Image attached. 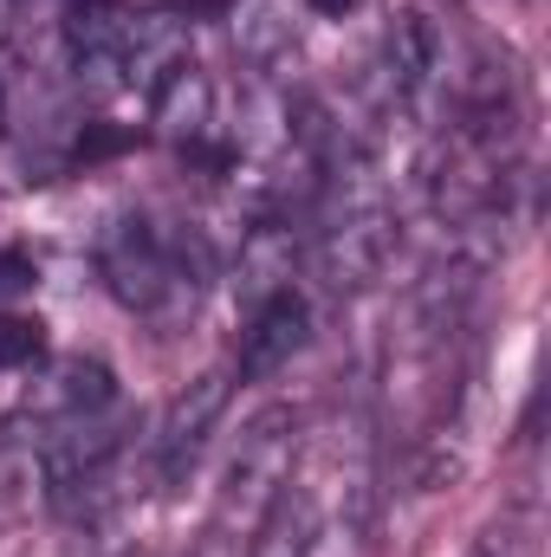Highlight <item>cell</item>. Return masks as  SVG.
Segmentation results:
<instances>
[{
  "mask_svg": "<svg viewBox=\"0 0 551 557\" xmlns=\"http://www.w3.org/2000/svg\"><path fill=\"white\" fill-rule=\"evenodd\" d=\"M98 273H105V285H111L118 305L156 318L169 298H182V292L201 285L208 247H201V234H175V240H169V234H156V221L124 214V221H111V234L98 240Z\"/></svg>",
  "mask_w": 551,
  "mask_h": 557,
  "instance_id": "cell-1",
  "label": "cell"
},
{
  "mask_svg": "<svg viewBox=\"0 0 551 557\" xmlns=\"http://www.w3.org/2000/svg\"><path fill=\"white\" fill-rule=\"evenodd\" d=\"M298 409L292 403H267L260 416H247L241 428V447L228 460V480H221V519H260L267 499L292 480V460H298Z\"/></svg>",
  "mask_w": 551,
  "mask_h": 557,
  "instance_id": "cell-2",
  "label": "cell"
},
{
  "mask_svg": "<svg viewBox=\"0 0 551 557\" xmlns=\"http://www.w3.org/2000/svg\"><path fill=\"white\" fill-rule=\"evenodd\" d=\"M221 409H228V370H201L195 383L175 389V403L156 421V480L162 486H182L195 473V460H201Z\"/></svg>",
  "mask_w": 551,
  "mask_h": 557,
  "instance_id": "cell-3",
  "label": "cell"
},
{
  "mask_svg": "<svg viewBox=\"0 0 551 557\" xmlns=\"http://www.w3.org/2000/svg\"><path fill=\"white\" fill-rule=\"evenodd\" d=\"M383 72H390V91L396 104H428L434 91H448V33L428 7H403L390 13V33H383Z\"/></svg>",
  "mask_w": 551,
  "mask_h": 557,
  "instance_id": "cell-4",
  "label": "cell"
},
{
  "mask_svg": "<svg viewBox=\"0 0 551 557\" xmlns=\"http://www.w3.org/2000/svg\"><path fill=\"white\" fill-rule=\"evenodd\" d=\"M124 20H131V7H118V0H72V13H65V59H72V72H78V85H91V91H124Z\"/></svg>",
  "mask_w": 551,
  "mask_h": 557,
  "instance_id": "cell-5",
  "label": "cell"
},
{
  "mask_svg": "<svg viewBox=\"0 0 551 557\" xmlns=\"http://www.w3.org/2000/svg\"><path fill=\"white\" fill-rule=\"evenodd\" d=\"M298 260H305V240H298L292 221H279V214L273 221H254L241 234V260H234V298H241V311H260L267 298L292 292Z\"/></svg>",
  "mask_w": 551,
  "mask_h": 557,
  "instance_id": "cell-6",
  "label": "cell"
},
{
  "mask_svg": "<svg viewBox=\"0 0 551 557\" xmlns=\"http://www.w3.org/2000/svg\"><path fill=\"white\" fill-rule=\"evenodd\" d=\"M305 337H311V305L298 292H279L260 311H247V331H241V357L234 363H241L247 383H267L279 370H292V357L305 350Z\"/></svg>",
  "mask_w": 551,
  "mask_h": 557,
  "instance_id": "cell-7",
  "label": "cell"
},
{
  "mask_svg": "<svg viewBox=\"0 0 551 557\" xmlns=\"http://www.w3.org/2000/svg\"><path fill=\"white\" fill-rule=\"evenodd\" d=\"M118 403V376L105 357H59L46 363V376L26 389V416L33 421H78V416H105Z\"/></svg>",
  "mask_w": 551,
  "mask_h": 557,
  "instance_id": "cell-8",
  "label": "cell"
},
{
  "mask_svg": "<svg viewBox=\"0 0 551 557\" xmlns=\"http://www.w3.org/2000/svg\"><path fill=\"white\" fill-rule=\"evenodd\" d=\"M188 59V20L169 7H131L124 20V91H156Z\"/></svg>",
  "mask_w": 551,
  "mask_h": 557,
  "instance_id": "cell-9",
  "label": "cell"
},
{
  "mask_svg": "<svg viewBox=\"0 0 551 557\" xmlns=\"http://www.w3.org/2000/svg\"><path fill=\"white\" fill-rule=\"evenodd\" d=\"M149 124H156L162 143L195 149V143L208 137V124H215V78H208L195 59H182V65L149 91Z\"/></svg>",
  "mask_w": 551,
  "mask_h": 557,
  "instance_id": "cell-10",
  "label": "cell"
},
{
  "mask_svg": "<svg viewBox=\"0 0 551 557\" xmlns=\"http://www.w3.org/2000/svg\"><path fill=\"white\" fill-rule=\"evenodd\" d=\"M318 532H325V512H318V493L305 480H285L267 512L254 519V545L247 557H311L318 552Z\"/></svg>",
  "mask_w": 551,
  "mask_h": 557,
  "instance_id": "cell-11",
  "label": "cell"
},
{
  "mask_svg": "<svg viewBox=\"0 0 551 557\" xmlns=\"http://www.w3.org/2000/svg\"><path fill=\"white\" fill-rule=\"evenodd\" d=\"M234 46H241V59L260 65V72L285 65V59L298 52V20H292V7H285V0H241V13H234Z\"/></svg>",
  "mask_w": 551,
  "mask_h": 557,
  "instance_id": "cell-12",
  "label": "cell"
},
{
  "mask_svg": "<svg viewBox=\"0 0 551 557\" xmlns=\"http://www.w3.org/2000/svg\"><path fill=\"white\" fill-rule=\"evenodd\" d=\"M46 357V324L26 311H0V370H33Z\"/></svg>",
  "mask_w": 551,
  "mask_h": 557,
  "instance_id": "cell-13",
  "label": "cell"
},
{
  "mask_svg": "<svg viewBox=\"0 0 551 557\" xmlns=\"http://www.w3.org/2000/svg\"><path fill=\"white\" fill-rule=\"evenodd\" d=\"M39 285V260L26 247H0V298H20Z\"/></svg>",
  "mask_w": 551,
  "mask_h": 557,
  "instance_id": "cell-14",
  "label": "cell"
},
{
  "mask_svg": "<svg viewBox=\"0 0 551 557\" xmlns=\"http://www.w3.org/2000/svg\"><path fill=\"white\" fill-rule=\"evenodd\" d=\"M111 149H124V131H105V124H98V131L78 137V156H111Z\"/></svg>",
  "mask_w": 551,
  "mask_h": 557,
  "instance_id": "cell-15",
  "label": "cell"
},
{
  "mask_svg": "<svg viewBox=\"0 0 551 557\" xmlns=\"http://www.w3.org/2000/svg\"><path fill=\"white\" fill-rule=\"evenodd\" d=\"M305 7H311L318 20H351V13H357L364 0H305Z\"/></svg>",
  "mask_w": 551,
  "mask_h": 557,
  "instance_id": "cell-16",
  "label": "cell"
},
{
  "mask_svg": "<svg viewBox=\"0 0 551 557\" xmlns=\"http://www.w3.org/2000/svg\"><path fill=\"white\" fill-rule=\"evenodd\" d=\"M0 124H7V72H0Z\"/></svg>",
  "mask_w": 551,
  "mask_h": 557,
  "instance_id": "cell-17",
  "label": "cell"
}]
</instances>
